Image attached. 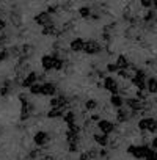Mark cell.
I'll return each instance as SVG.
<instances>
[{"mask_svg":"<svg viewBox=\"0 0 157 160\" xmlns=\"http://www.w3.org/2000/svg\"><path fill=\"white\" fill-rule=\"evenodd\" d=\"M154 149L146 146V144H130L127 146V154H130L134 158H138V160H144L148 158L149 155H152Z\"/></svg>","mask_w":157,"mask_h":160,"instance_id":"1","label":"cell"},{"mask_svg":"<svg viewBox=\"0 0 157 160\" xmlns=\"http://www.w3.org/2000/svg\"><path fill=\"white\" fill-rule=\"evenodd\" d=\"M137 127H138V130H141V132L154 133V132H157V119H155V118H151V116L141 118V119L138 121Z\"/></svg>","mask_w":157,"mask_h":160,"instance_id":"2","label":"cell"},{"mask_svg":"<svg viewBox=\"0 0 157 160\" xmlns=\"http://www.w3.org/2000/svg\"><path fill=\"white\" fill-rule=\"evenodd\" d=\"M104 90H107L110 94H118L119 91V85H118V80L112 75L104 78Z\"/></svg>","mask_w":157,"mask_h":160,"instance_id":"3","label":"cell"},{"mask_svg":"<svg viewBox=\"0 0 157 160\" xmlns=\"http://www.w3.org/2000/svg\"><path fill=\"white\" fill-rule=\"evenodd\" d=\"M87 55H98L102 52V46L96 41V39H88L85 42V50H84Z\"/></svg>","mask_w":157,"mask_h":160,"instance_id":"4","label":"cell"},{"mask_svg":"<svg viewBox=\"0 0 157 160\" xmlns=\"http://www.w3.org/2000/svg\"><path fill=\"white\" fill-rule=\"evenodd\" d=\"M57 60H58V53H53V55H44L41 58V64L44 68V71H52L55 69L57 66Z\"/></svg>","mask_w":157,"mask_h":160,"instance_id":"5","label":"cell"},{"mask_svg":"<svg viewBox=\"0 0 157 160\" xmlns=\"http://www.w3.org/2000/svg\"><path fill=\"white\" fill-rule=\"evenodd\" d=\"M144 102H146V101H141V99H138V98L135 96V98L126 99V107L130 108L132 112H141V110L144 108Z\"/></svg>","mask_w":157,"mask_h":160,"instance_id":"6","label":"cell"},{"mask_svg":"<svg viewBox=\"0 0 157 160\" xmlns=\"http://www.w3.org/2000/svg\"><path fill=\"white\" fill-rule=\"evenodd\" d=\"M49 141H50V135H49L47 132H44V130H38V132L33 135V143H35L38 148L46 146Z\"/></svg>","mask_w":157,"mask_h":160,"instance_id":"7","label":"cell"},{"mask_svg":"<svg viewBox=\"0 0 157 160\" xmlns=\"http://www.w3.org/2000/svg\"><path fill=\"white\" fill-rule=\"evenodd\" d=\"M132 118H134V115H132V110L130 108H124V107L118 108V112H116V121L119 124H124V122L130 121Z\"/></svg>","mask_w":157,"mask_h":160,"instance_id":"8","label":"cell"},{"mask_svg":"<svg viewBox=\"0 0 157 160\" xmlns=\"http://www.w3.org/2000/svg\"><path fill=\"white\" fill-rule=\"evenodd\" d=\"M38 82H39V74L35 72V71H30V72L22 78V87H24V88H30L32 85H35V83H38Z\"/></svg>","mask_w":157,"mask_h":160,"instance_id":"9","label":"cell"},{"mask_svg":"<svg viewBox=\"0 0 157 160\" xmlns=\"http://www.w3.org/2000/svg\"><path fill=\"white\" fill-rule=\"evenodd\" d=\"M35 22H36L38 25H41V27H46V25H49V24H53V22H52V14H50L49 11H41V13H38V14L35 16Z\"/></svg>","mask_w":157,"mask_h":160,"instance_id":"10","label":"cell"},{"mask_svg":"<svg viewBox=\"0 0 157 160\" xmlns=\"http://www.w3.org/2000/svg\"><path fill=\"white\" fill-rule=\"evenodd\" d=\"M85 39L84 38H74L71 42H69V49H71V52H75V53H78V52H84L85 50Z\"/></svg>","mask_w":157,"mask_h":160,"instance_id":"11","label":"cell"},{"mask_svg":"<svg viewBox=\"0 0 157 160\" xmlns=\"http://www.w3.org/2000/svg\"><path fill=\"white\" fill-rule=\"evenodd\" d=\"M98 127H99V130L102 132V133H112L115 129H116V126L112 122V121H109V119H101L99 122H98Z\"/></svg>","mask_w":157,"mask_h":160,"instance_id":"12","label":"cell"},{"mask_svg":"<svg viewBox=\"0 0 157 160\" xmlns=\"http://www.w3.org/2000/svg\"><path fill=\"white\" fill-rule=\"evenodd\" d=\"M61 33H63V32L58 30L55 24H49V25L43 27V35H44V36H60Z\"/></svg>","mask_w":157,"mask_h":160,"instance_id":"13","label":"cell"},{"mask_svg":"<svg viewBox=\"0 0 157 160\" xmlns=\"http://www.w3.org/2000/svg\"><path fill=\"white\" fill-rule=\"evenodd\" d=\"M93 140H94L101 148H105V146L110 144V138H109V135H107V133H102V132H101V133H94V135H93Z\"/></svg>","mask_w":157,"mask_h":160,"instance_id":"14","label":"cell"},{"mask_svg":"<svg viewBox=\"0 0 157 160\" xmlns=\"http://www.w3.org/2000/svg\"><path fill=\"white\" fill-rule=\"evenodd\" d=\"M57 93V85L52 82H44L43 83V96H55Z\"/></svg>","mask_w":157,"mask_h":160,"instance_id":"15","label":"cell"},{"mask_svg":"<svg viewBox=\"0 0 157 160\" xmlns=\"http://www.w3.org/2000/svg\"><path fill=\"white\" fill-rule=\"evenodd\" d=\"M110 105L113 108H121V107L126 105V101H124V98L121 94H112L110 96Z\"/></svg>","mask_w":157,"mask_h":160,"instance_id":"16","label":"cell"},{"mask_svg":"<svg viewBox=\"0 0 157 160\" xmlns=\"http://www.w3.org/2000/svg\"><path fill=\"white\" fill-rule=\"evenodd\" d=\"M66 113H64V108H50L47 112V118L50 119H57V118H63Z\"/></svg>","mask_w":157,"mask_h":160,"instance_id":"17","label":"cell"},{"mask_svg":"<svg viewBox=\"0 0 157 160\" xmlns=\"http://www.w3.org/2000/svg\"><path fill=\"white\" fill-rule=\"evenodd\" d=\"M146 88L151 94H157V78L155 77H151L148 78V82H146Z\"/></svg>","mask_w":157,"mask_h":160,"instance_id":"18","label":"cell"},{"mask_svg":"<svg viewBox=\"0 0 157 160\" xmlns=\"http://www.w3.org/2000/svg\"><path fill=\"white\" fill-rule=\"evenodd\" d=\"M21 49H22V55H21V57H24L25 60L30 58V57L33 55V52H35V47H33L32 44H24Z\"/></svg>","mask_w":157,"mask_h":160,"instance_id":"19","label":"cell"},{"mask_svg":"<svg viewBox=\"0 0 157 160\" xmlns=\"http://www.w3.org/2000/svg\"><path fill=\"white\" fill-rule=\"evenodd\" d=\"M116 64L119 66V69H126V68L130 66V61H129V58H127L126 55H118V58H116Z\"/></svg>","mask_w":157,"mask_h":160,"instance_id":"20","label":"cell"},{"mask_svg":"<svg viewBox=\"0 0 157 160\" xmlns=\"http://www.w3.org/2000/svg\"><path fill=\"white\" fill-rule=\"evenodd\" d=\"M78 16L80 18H84V19H88V18H91V8L90 7H80L78 8Z\"/></svg>","mask_w":157,"mask_h":160,"instance_id":"21","label":"cell"},{"mask_svg":"<svg viewBox=\"0 0 157 160\" xmlns=\"http://www.w3.org/2000/svg\"><path fill=\"white\" fill-rule=\"evenodd\" d=\"M30 94H33V96H38V94H43V83H35V85H32L30 88Z\"/></svg>","mask_w":157,"mask_h":160,"instance_id":"22","label":"cell"},{"mask_svg":"<svg viewBox=\"0 0 157 160\" xmlns=\"http://www.w3.org/2000/svg\"><path fill=\"white\" fill-rule=\"evenodd\" d=\"M99 107V102L96 101V99H88L87 102H85V110H88V112H93V110H96Z\"/></svg>","mask_w":157,"mask_h":160,"instance_id":"23","label":"cell"},{"mask_svg":"<svg viewBox=\"0 0 157 160\" xmlns=\"http://www.w3.org/2000/svg\"><path fill=\"white\" fill-rule=\"evenodd\" d=\"M105 71H107L109 74H118V71H119V66L116 64V61H115V63H109V64L105 66Z\"/></svg>","mask_w":157,"mask_h":160,"instance_id":"24","label":"cell"},{"mask_svg":"<svg viewBox=\"0 0 157 160\" xmlns=\"http://www.w3.org/2000/svg\"><path fill=\"white\" fill-rule=\"evenodd\" d=\"M63 119H64V122L69 126V124H74L75 122V113L74 112H68L64 116H63Z\"/></svg>","mask_w":157,"mask_h":160,"instance_id":"25","label":"cell"},{"mask_svg":"<svg viewBox=\"0 0 157 160\" xmlns=\"http://www.w3.org/2000/svg\"><path fill=\"white\" fill-rule=\"evenodd\" d=\"M8 52H10V55H13V57H21V55H22V49H21V47H18V46L10 47V49H8Z\"/></svg>","mask_w":157,"mask_h":160,"instance_id":"26","label":"cell"},{"mask_svg":"<svg viewBox=\"0 0 157 160\" xmlns=\"http://www.w3.org/2000/svg\"><path fill=\"white\" fill-rule=\"evenodd\" d=\"M124 36H126L127 39L137 38V36H135V28H134V25H130L129 28H126V32H124Z\"/></svg>","mask_w":157,"mask_h":160,"instance_id":"27","label":"cell"},{"mask_svg":"<svg viewBox=\"0 0 157 160\" xmlns=\"http://www.w3.org/2000/svg\"><path fill=\"white\" fill-rule=\"evenodd\" d=\"M149 94H151V93H149L148 90H137V98L141 99V101H146Z\"/></svg>","mask_w":157,"mask_h":160,"instance_id":"28","label":"cell"},{"mask_svg":"<svg viewBox=\"0 0 157 160\" xmlns=\"http://www.w3.org/2000/svg\"><path fill=\"white\" fill-rule=\"evenodd\" d=\"M78 160H93V155L90 154V151H84L78 155Z\"/></svg>","mask_w":157,"mask_h":160,"instance_id":"29","label":"cell"},{"mask_svg":"<svg viewBox=\"0 0 157 160\" xmlns=\"http://www.w3.org/2000/svg\"><path fill=\"white\" fill-rule=\"evenodd\" d=\"M140 5H141V8L151 10V7H154V2L152 0H140Z\"/></svg>","mask_w":157,"mask_h":160,"instance_id":"30","label":"cell"},{"mask_svg":"<svg viewBox=\"0 0 157 160\" xmlns=\"http://www.w3.org/2000/svg\"><path fill=\"white\" fill-rule=\"evenodd\" d=\"M143 19H144V22H151V21H154V19H155V13L149 10V11L146 13V16H144Z\"/></svg>","mask_w":157,"mask_h":160,"instance_id":"31","label":"cell"},{"mask_svg":"<svg viewBox=\"0 0 157 160\" xmlns=\"http://www.w3.org/2000/svg\"><path fill=\"white\" fill-rule=\"evenodd\" d=\"M47 11H49L50 14H55V13L60 11V7H58V5H49V7H47Z\"/></svg>","mask_w":157,"mask_h":160,"instance_id":"32","label":"cell"},{"mask_svg":"<svg viewBox=\"0 0 157 160\" xmlns=\"http://www.w3.org/2000/svg\"><path fill=\"white\" fill-rule=\"evenodd\" d=\"M109 157H110V154H109V151L105 148L99 149V158H109Z\"/></svg>","mask_w":157,"mask_h":160,"instance_id":"33","label":"cell"},{"mask_svg":"<svg viewBox=\"0 0 157 160\" xmlns=\"http://www.w3.org/2000/svg\"><path fill=\"white\" fill-rule=\"evenodd\" d=\"M10 94V87L8 85H3L0 88V96H8Z\"/></svg>","mask_w":157,"mask_h":160,"instance_id":"34","label":"cell"},{"mask_svg":"<svg viewBox=\"0 0 157 160\" xmlns=\"http://www.w3.org/2000/svg\"><path fill=\"white\" fill-rule=\"evenodd\" d=\"M8 57H10V52L8 50H0V61H5Z\"/></svg>","mask_w":157,"mask_h":160,"instance_id":"35","label":"cell"},{"mask_svg":"<svg viewBox=\"0 0 157 160\" xmlns=\"http://www.w3.org/2000/svg\"><path fill=\"white\" fill-rule=\"evenodd\" d=\"M69 152H77L78 151V143H69Z\"/></svg>","mask_w":157,"mask_h":160,"instance_id":"36","label":"cell"},{"mask_svg":"<svg viewBox=\"0 0 157 160\" xmlns=\"http://www.w3.org/2000/svg\"><path fill=\"white\" fill-rule=\"evenodd\" d=\"M91 121H93V122H99V121H101V115H98V113L91 115Z\"/></svg>","mask_w":157,"mask_h":160,"instance_id":"37","label":"cell"},{"mask_svg":"<svg viewBox=\"0 0 157 160\" xmlns=\"http://www.w3.org/2000/svg\"><path fill=\"white\" fill-rule=\"evenodd\" d=\"M5 28H7V21L0 19V32H5Z\"/></svg>","mask_w":157,"mask_h":160,"instance_id":"38","label":"cell"},{"mask_svg":"<svg viewBox=\"0 0 157 160\" xmlns=\"http://www.w3.org/2000/svg\"><path fill=\"white\" fill-rule=\"evenodd\" d=\"M151 148H152L154 151H157V137L151 140Z\"/></svg>","mask_w":157,"mask_h":160,"instance_id":"39","label":"cell"},{"mask_svg":"<svg viewBox=\"0 0 157 160\" xmlns=\"http://www.w3.org/2000/svg\"><path fill=\"white\" fill-rule=\"evenodd\" d=\"M44 160H55V158H53L52 155H46V158H44Z\"/></svg>","mask_w":157,"mask_h":160,"instance_id":"40","label":"cell"},{"mask_svg":"<svg viewBox=\"0 0 157 160\" xmlns=\"http://www.w3.org/2000/svg\"><path fill=\"white\" fill-rule=\"evenodd\" d=\"M152 2H154V8L157 10V0H152Z\"/></svg>","mask_w":157,"mask_h":160,"instance_id":"41","label":"cell"},{"mask_svg":"<svg viewBox=\"0 0 157 160\" xmlns=\"http://www.w3.org/2000/svg\"><path fill=\"white\" fill-rule=\"evenodd\" d=\"M94 160H102V158H94Z\"/></svg>","mask_w":157,"mask_h":160,"instance_id":"42","label":"cell"}]
</instances>
